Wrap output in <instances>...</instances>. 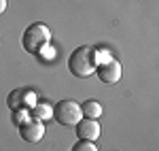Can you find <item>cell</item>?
<instances>
[{"label":"cell","instance_id":"6da1fadb","mask_svg":"<svg viewBox=\"0 0 159 151\" xmlns=\"http://www.w3.org/2000/svg\"><path fill=\"white\" fill-rule=\"evenodd\" d=\"M96 49L89 45H81L70 53L68 58V70L74 77H89L91 73H96Z\"/></svg>","mask_w":159,"mask_h":151},{"label":"cell","instance_id":"7a4b0ae2","mask_svg":"<svg viewBox=\"0 0 159 151\" xmlns=\"http://www.w3.org/2000/svg\"><path fill=\"white\" fill-rule=\"evenodd\" d=\"M47 45H51V30L43 24V21L30 24L24 30V34H21V47H24L28 53L38 55Z\"/></svg>","mask_w":159,"mask_h":151},{"label":"cell","instance_id":"3957f363","mask_svg":"<svg viewBox=\"0 0 159 151\" xmlns=\"http://www.w3.org/2000/svg\"><path fill=\"white\" fill-rule=\"evenodd\" d=\"M53 119L64 128H74L81 119H83V113H81V104L79 102L70 100H60L55 106H53Z\"/></svg>","mask_w":159,"mask_h":151},{"label":"cell","instance_id":"277c9868","mask_svg":"<svg viewBox=\"0 0 159 151\" xmlns=\"http://www.w3.org/2000/svg\"><path fill=\"white\" fill-rule=\"evenodd\" d=\"M36 94L32 92V89H13L11 94H9V98H7V106L11 109V111H17V109H32L34 104H36Z\"/></svg>","mask_w":159,"mask_h":151},{"label":"cell","instance_id":"5b68a950","mask_svg":"<svg viewBox=\"0 0 159 151\" xmlns=\"http://www.w3.org/2000/svg\"><path fill=\"white\" fill-rule=\"evenodd\" d=\"M96 73H98L102 83L115 85V83L121 79V64L117 62L115 58H110V60H106V62H102V64L96 66Z\"/></svg>","mask_w":159,"mask_h":151},{"label":"cell","instance_id":"8992f818","mask_svg":"<svg viewBox=\"0 0 159 151\" xmlns=\"http://www.w3.org/2000/svg\"><path fill=\"white\" fill-rule=\"evenodd\" d=\"M19 136H21L25 143L34 145V143H38V140L45 136V124H43L40 119L30 117L28 121H24V124L19 126Z\"/></svg>","mask_w":159,"mask_h":151},{"label":"cell","instance_id":"52a82bcc","mask_svg":"<svg viewBox=\"0 0 159 151\" xmlns=\"http://www.w3.org/2000/svg\"><path fill=\"white\" fill-rule=\"evenodd\" d=\"M74 130H76L79 140H91V143H96L98 136H100V124L96 119H89V117H83L74 126Z\"/></svg>","mask_w":159,"mask_h":151},{"label":"cell","instance_id":"ba28073f","mask_svg":"<svg viewBox=\"0 0 159 151\" xmlns=\"http://www.w3.org/2000/svg\"><path fill=\"white\" fill-rule=\"evenodd\" d=\"M30 115L34 117V119H49V117H53V106L51 104H47V102H36L32 109H30Z\"/></svg>","mask_w":159,"mask_h":151},{"label":"cell","instance_id":"9c48e42d","mask_svg":"<svg viewBox=\"0 0 159 151\" xmlns=\"http://www.w3.org/2000/svg\"><path fill=\"white\" fill-rule=\"evenodd\" d=\"M81 113L83 117H89V119H98L100 115H102V104L96 100H85L81 104Z\"/></svg>","mask_w":159,"mask_h":151},{"label":"cell","instance_id":"30bf717a","mask_svg":"<svg viewBox=\"0 0 159 151\" xmlns=\"http://www.w3.org/2000/svg\"><path fill=\"white\" fill-rule=\"evenodd\" d=\"M30 117H32V115H30L28 109H17V111H13V124H15V126H21Z\"/></svg>","mask_w":159,"mask_h":151},{"label":"cell","instance_id":"8fae6325","mask_svg":"<svg viewBox=\"0 0 159 151\" xmlns=\"http://www.w3.org/2000/svg\"><path fill=\"white\" fill-rule=\"evenodd\" d=\"M70 151H98V145H93L91 140H76Z\"/></svg>","mask_w":159,"mask_h":151},{"label":"cell","instance_id":"7c38bea8","mask_svg":"<svg viewBox=\"0 0 159 151\" xmlns=\"http://www.w3.org/2000/svg\"><path fill=\"white\" fill-rule=\"evenodd\" d=\"M38 55H40V58H45L47 62H51V60H53V55H55V51H53V47H51V45H47V47L40 51Z\"/></svg>","mask_w":159,"mask_h":151},{"label":"cell","instance_id":"4fadbf2b","mask_svg":"<svg viewBox=\"0 0 159 151\" xmlns=\"http://www.w3.org/2000/svg\"><path fill=\"white\" fill-rule=\"evenodd\" d=\"M7 11V0H0V13Z\"/></svg>","mask_w":159,"mask_h":151}]
</instances>
